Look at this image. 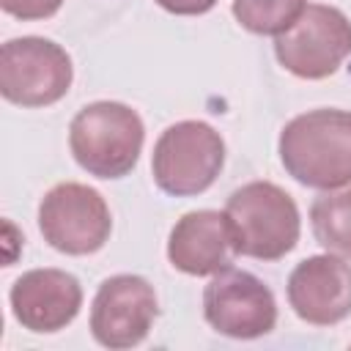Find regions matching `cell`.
<instances>
[{
	"instance_id": "1",
	"label": "cell",
	"mask_w": 351,
	"mask_h": 351,
	"mask_svg": "<svg viewBox=\"0 0 351 351\" xmlns=\"http://www.w3.org/2000/svg\"><path fill=\"white\" fill-rule=\"evenodd\" d=\"M277 151L288 176L310 189L351 184V110L318 107L291 118Z\"/></svg>"
},
{
	"instance_id": "2",
	"label": "cell",
	"mask_w": 351,
	"mask_h": 351,
	"mask_svg": "<svg viewBox=\"0 0 351 351\" xmlns=\"http://www.w3.org/2000/svg\"><path fill=\"white\" fill-rule=\"evenodd\" d=\"M145 143V126L137 110L123 101H90L69 126L74 162L96 178H123L134 170Z\"/></svg>"
},
{
	"instance_id": "3",
	"label": "cell",
	"mask_w": 351,
	"mask_h": 351,
	"mask_svg": "<svg viewBox=\"0 0 351 351\" xmlns=\"http://www.w3.org/2000/svg\"><path fill=\"white\" fill-rule=\"evenodd\" d=\"M225 214L233 230L236 255L255 261L285 258L302 233L296 200L271 181H250L233 189Z\"/></svg>"
},
{
	"instance_id": "4",
	"label": "cell",
	"mask_w": 351,
	"mask_h": 351,
	"mask_svg": "<svg viewBox=\"0 0 351 351\" xmlns=\"http://www.w3.org/2000/svg\"><path fill=\"white\" fill-rule=\"evenodd\" d=\"M225 165V140L206 121H178L167 126L151 156L156 186L170 197L206 192Z\"/></svg>"
},
{
	"instance_id": "5",
	"label": "cell",
	"mask_w": 351,
	"mask_h": 351,
	"mask_svg": "<svg viewBox=\"0 0 351 351\" xmlns=\"http://www.w3.org/2000/svg\"><path fill=\"white\" fill-rule=\"evenodd\" d=\"M74 80L69 52L44 36L8 38L0 47V93L19 107L60 101Z\"/></svg>"
},
{
	"instance_id": "6",
	"label": "cell",
	"mask_w": 351,
	"mask_h": 351,
	"mask_svg": "<svg viewBox=\"0 0 351 351\" xmlns=\"http://www.w3.org/2000/svg\"><path fill=\"white\" fill-rule=\"evenodd\" d=\"M38 230L63 255H93L110 239L112 214L101 192L80 181H63L41 197Z\"/></svg>"
},
{
	"instance_id": "7",
	"label": "cell",
	"mask_w": 351,
	"mask_h": 351,
	"mask_svg": "<svg viewBox=\"0 0 351 351\" xmlns=\"http://www.w3.org/2000/svg\"><path fill=\"white\" fill-rule=\"evenodd\" d=\"M274 55L293 77L324 80L351 55V22L335 5L307 3L302 16L274 36Z\"/></svg>"
},
{
	"instance_id": "8",
	"label": "cell",
	"mask_w": 351,
	"mask_h": 351,
	"mask_svg": "<svg viewBox=\"0 0 351 351\" xmlns=\"http://www.w3.org/2000/svg\"><path fill=\"white\" fill-rule=\"evenodd\" d=\"M203 315L208 326L225 337L255 340L274 329L277 302L261 277L228 266L211 274L203 291Z\"/></svg>"
},
{
	"instance_id": "9",
	"label": "cell",
	"mask_w": 351,
	"mask_h": 351,
	"mask_svg": "<svg viewBox=\"0 0 351 351\" xmlns=\"http://www.w3.org/2000/svg\"><path fill=\"white\" fill-rule=\"evenodd\" d=\"M159 315L156 291L140 274L107 277L90 304V335L104 348H132L145 340Z\"/></svg>"
},
{
	"instance_id": "10",
	"label": "cell",
	"mask_w": 351,
	"mask_h": 351,
	"mask_svg": "<svg viewBox=\"0 0 351 351\" xmlns=\"http://www.w3.org/2000/svg\"><path fill=\"white\" fill-rule=\"evenodd\" d=\"M288 304L313 326H332L351 315V263L340 255H310L288 277Z\"/></svg>"
},
{
	"instance_id": "11",
	"label": "cell",
	"mask_w": 351,
	"mask_h": 351,
	"mask_svg": "<svg viewBox=\"0 0 351 351\" xmlns=\"http://www.w3.org/2000/svg\"><path fill=\"white\" fill-rule=\"evenodd\" d=\"M8 302L14 318L25 329L49 335L66 329L77 318L82 288L80 280L63 269H30L11 285Z\"/></svg>"
},
{
	"instance_id": "12",
	"label": "cell",
	"mask_w": 351,
	"mask_h": 351,
	"mask_svg": "<svg viewBox=\"0 0 351 351\" xmlns=\"http://www.w3.org/2000/svg\"><path fill=\"white\" fill-rule=\"evenodd\" d=\"M233 255V230L225 211H189L173 225L167 239V261L173 263V269L192 277H206L228 269Z\"/></svg>"
},
{
	"instance_id": "13",
	"label": "cell",
	"mask_w": 351,
	"mask_h": 351,
	"mask_svg": "<svg viewBox=\"0 0 351 351\" xmlns=\"http://www.w3.org/2000/svg\"><path fill=\"white\" fill-rule=\"evenodd\" d=\"M315 241L340 258H351V184L324 189L310 206Z\"/></svg>"
},
{
	"instance_id": "14",
	"label": "cell",
	"mask_w": 351,
	"mask_h": 351,
	"mask_svg": "<svg viewBox=\"0 0 351 351\" xmlns=\"http://www.w3.org/2000/svg\"><path fill=\"white\" fill-rule=\"evenodd\" d=\"M307 8V0H233L236 22L255 36L285 33Z\"/></svg>"
},
{
	"instance_id": "15",
	"label": "cell",
	"mask_w": 351,
	"mask_h": 351,
	"mask_svg": "<svg viewBox=\"0 0 351 351\" xmlns=\"http://www.w3.org/2000/svg\"><path fill=\"white\" fill-rule=\"evenodd\" d=\"M63 0H0V8L16 19H47L58 14Z\"/></svg>"
},
{
	"instance_id": "16",
	"label": "cell",
	"mask_w": 351,
	"mask_h": 351,
	"mask_svg": "<svg viewBox=\"0 0 351 351\" xmlns=\"http://www.w3.org/2000/svg\"><path fill=\"white\" fill-rule=\"evenodd\" d=\"M217 3L219 0H156L159 8L176 16H200V14H208Z\"/></svg>"
}]
</instances>
